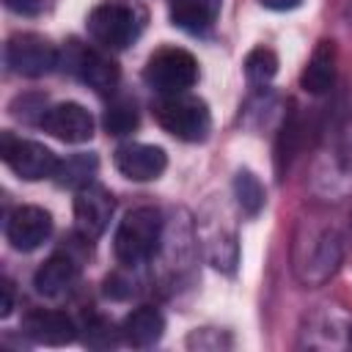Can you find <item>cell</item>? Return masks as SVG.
<instances>
[{
    "mask_svg": "<svg viewBox=\"0 0 352 352\" xmlns=\"http://www.w3.org/2000/svg\"><path fill=\"white\" fill-rule=\"evenodd\" d=\"M14 308V286L8 280L0 283V316H8Z\"/></svg>",
    "mask_w": 352,
    "mask_h": 352,
    "instance_id": "24",
    "label": "cell"
},
{
    "mask_svg": "<svg viewBox=\"0 0 352 352\" xmlns=\"http://www.w3.org/2000/svg\"><path fill=\"white\" fill-rule=\"evenodd\" d=\"M22 333L44 346H63L72 344L77 336L74 322L60 311H30L22 319Z\"/></svg>",
    "mask_w": 352,
    "mask_h": 352,
    "instance_id": "11",
    "label": "cell"
},
{
    "mask_svg": "<svg viewBox=\"0 0 352 352\" xmlns=\"http://www.w3.org/2000/svg\"><path fill=\"white\" fill-rule=\"evenodd\" d=\"M278 74V55L270 47H256L245 58V77L250 85H267Z\"/></svg>",
    "mask_w": 352,
    "mask_h": 352,
    "instance_id": "22",
    "label": "cell"
},
{
    "mask_svg": "<svg viewBox=\"0 0 352 352\" xmlns=\"http://www.w3.org/2000/svg\"><path fill=\"white\" fill-rule=\"evenodd\" d=\"M154 116L168 135H173L176 140H184V143H198L212 129V113H209L206 102L198 96H190V94L162 96L154 104Z\"/></svg>",
    "mask_w": 352,
    "mask_h": 352,
    "instance_id": "3",
    "label": "cell"
},
{
    "mask_svg": "<svg viewBox=\"0 0 352 352\" xmlns=\"http://www.w3.org/2000/svg\"><path fill=\"white\" fill-rule=\"evenodd\" d=\"M82 341L88 346H94V349H107V346H116L118 344V330L110 322H104L99 316H91L85 322V338Z\"/></svg>",
    "mask_w": 352,
    "mask_h": 352,
    "instance_id": "23",
    "label": "cell"
},
{
    "mask_svg": "<svg viewBox=\"0 0 352 352\" xmlns=\"http://www.w3.org/2000/svg\"><path fill=\"white\" fill-rule=\"evenodd\" d=\"M143 80L160 96L187 94V88H192L198 80V60L182 47H162L148 58Z\"/></svg>",
    "mask_w": 352,
    "mask_h": 352,
    "instance_id": "4",
    "label": "cell"
},
{
    "mask_svg": "<svg viewBox=\"0 0 352 352\" xmlns=\"http://www.w3.org/2000/svg\"><path fill=\"white\" fill-rule=\"evenodd\" d=\"M116 201L113 195L99 187V184H88L80 187L74 195V226L80 231L82 239H96L104 234V228L110 226Z\"/></svg>",
    "mask_w": 352,
    "mask_h": 352,
    "instance_id": "7",
    "label": "cell"
},
{
    "mask_svg": "<svg viewBox=\"0 0 352 352\" xmlns=\"http://www.w3.org/2000/svg\"><path fill=\"white\" fill-rule=\"evenodd\" d=\"M6 63L22 77H44L58 66V50L38 33H16L6 44Z\"/></svg>",
    "mask_w": 352,
    "mask_h": 352,
    "instance_id": "6",
    "label": "cell"
},
{
    "mask_svg": "<svg viewBox=\"0 0 352 352\" xmlns=\"http://www.w3.org/2000/svg\"><path fill=\"white\" fill-rule=\"evenodd\" d=\"M264 8H272V11H292L297 8L302 0H258Z\"/></svg>",
    "mask_w": 352,
    "mask_h": 352,
    "instance_id": "26",
    "label": "cell"
},
{
    "mask_svg": "<svg viewBox=\"0 0 352 352\" xmlns=\"http://www.w3.org/2000/svg\"><path fill=\"white\" fill-rule=\"evenodd\" d=\"M44 132L63 143H85L94 138V116L77 102H60L41 116Z\"/></svg>",
    "mask_w": 352,
    "mask_h": 352,
    "instance_id": "9",
    "label": "cell"
},
{
    "mask_svg": "<svg viewBox=\"0 0 352 352\" xmlns=\"http://www.w3.org/2000/svg\"><path fill=\"white\" fill-rule=\"evenodd\" d=\"M165 333V316L154 308V305H140L132 314H126L124 324H121V336L129 346L146 349L154 346Z\"/></svg>",
    "mask_w": 352,
    "mask_h": 352,
    "instance_id": "14",
    "label": "cell"
},
{
    "mask_svg": "<svg viewBox=\"0 0 352 352\" xmlns=\"http://www.w3.org/2000/svg\"><path fill=\"white\" fill-rule=\"evenodd\" d=\"M223 0H170V22L187 33H206L220 16Z\"/></svg>",
    "mask_w": 352,
    "mask_h": 352,
    "instance_id": "15",
    "label": "cell"
},
{
    "mask_svg": "<svg viewBox=\"0 0 352 352\" xmlns=\"http://www.w3.org/2000/svg\"><path fill=\"white\" fill-rule=\"evenodd\" d=\"M297 143H300V116L294 110H289L280 129H278V140H275V173H278V179L286 176V170L294 160Z\"/></svg>",
    "mask_w": 352,
    "mask_h": 352,
    "instance_id": "19",
    "label": "cell"
},
{
    "mask_svg": "<svg viewBox=\"0 0 352 352\" xmlns=\"http://www.w3.org/2000/svg\"><path fill=\"white\" fill-rule=\"evenodd\" d=\"M77 275H80V264L66 253H55L36 270L33 286L41 297H60L74 286Z\"/></svg>",
    "mask_w": 352,
    "mask_h": 352,
    "instance_id": "12",
    "label": "cell"
},
{
    "mask_svg": "<svg viewBox=\"0 0 352 352\" xmlns=\"http://www.w3.org/2000/svg\"><path fill=\"white\" fill-rule=\"evenodd\" d=\"M138 121H140V116H138V107H135L132 99H116V102H110L107 110H104V118H102L107 135H118V138L121 135H129L138 126Z\"/></svg>",
    "mask_w": 352,
    "mask_h": 352,
    "instance_id": "21",
    "label": "cell"
},
{
    "mask_svg": "<svg viewBox=\"0 0 352 352\" xmlns=\"http://www.w3.org/2000/svg\"><path fill=\"white\" fill-rule=\"evenodd\" d=\"M338 261H341L338 236H336L333 231H322L319 239L314 242L311 256L305 258V275H302V278H305L308 283H322V280H327V278L336 272Z\"/></svg>",
    "mask_w": 352,
    "mask_h": 352,
    "instance_id": "17",
    "label": "cell"
},
{
    "mask_svg": "<svg viewBox=\"0 0 352 352\" xmlns=\"http://www.w3.org/2000/svg\"><path fill=\"white\" fill-rule=\"evenodd\" d=\"M96 168H99L96 154H72V157H66V160L58 162V168H55V179H58L60 187L80 190V187L94 184Z\"/></svg>",
    "mask_w": 352,
    "mask_h": 352,
    "instance_id": "18",
    "label": "cell"
},
{
    "mask_svg": "<svg viewBox=\"0 0 352 352\" xmlns=\"http://www.w3.org/2000/svg\"><path fill=\"white\" fill-rule=\"evenodd\" d=\"M234 198H236L239 209L248 217H256L264 209V187H261L258 176L250 173V170H236V176H234Z\"/></svg>",
    "mask_w": 352,
    "mask_h": 352,
    "instance_id": "20",
    "label": "cell"
},
{
    "mask_svg": "<svg viewBox=\"0 0 352 352\" xmlns=\"http://www.w3.org/2000/svg\"><path fill=\"white\" fill-rule=\"evenodd\" d=\"M146 28V8L135 0H104L88 14V33L104 50L129 47Z\"/></svg>",
    "mask_w": 352,
    "mask_h": 352,
    "instance_id": "1",
    "label": "cell"
},
{
    "mask_svg": "<svg viewBox=\"0 0 352 352\" xmlns=\"http://www.w3.org/2000/svg\"><path fill=\"white\" fill-rule=\"evenodd\" d=\"M77 74L82 82H88L96 94H113L118 85V66L113 58H107L99 50H80L74 60Z\"/></svg>",
    "mask_w": 352,
    "mask_h": 352,
    "instance_id": "16",
    "label": "cell"
},
{
    "mask_svg": "<svg viewBox=\"0 0 352 352\" xmlns=\"http://www.w3.org/2000/svg\"><path fill=\"white\" fill-rule=\"evenodd\" d=\"M6 6L11 11H19V14H33L38 8V0H6Z\"/></svg>",
    "mask_w": 352,
    "mask_h": 352,
    "instance_id": "25",
    "label": "cell"
},
{
    "mask_svg": "<svg viewBox=\"0 0 352 352\" xmlns=\"http://www.w3.org/2000/svg\"><path fill=\"white\" fill-rule=\"evenodd\" d=\"M160 242H162V214H160V209L138 206L118 223L113 250H116L118 264L140 267L160 250Z\"/></svg>",
    "mask_w": 352,
    "mask_h": 352,
    "instance_id": "2",
    "label": "cell"
},
{
    "mask_svg": "<svg viewBox=\"0 0 352 352\" xmlns=\"http://www.w3.org/2000/svg\"><path fill=\"white\" fill-rule=\"evenodd\" d=\"M0 157L25 182H38V179L55 176V168L60 162L44 143L25 140V138H16L11 132L0 135Z\"/></svg>",
    "mask_w": 352,
    "mask_h": 352,
    "instance_id": "5",
    "label": "cell"
},
{
    "mask_svg": "<svg viewBox=\"0 0 352 352\" xmlns=\"http://www.w3.org/2000/svg\"><path fill=\"white\" fill-rule=\"evenodd\" d=\"M50 231H52V217L41 206H16L6 223V236H8L11 248H16L22 253L41 248L47 242Z\"/></svg>",
    "mask_w": 352,
    "mask_h": 352,
    "instance_id": "8",
    "label": "cell"
},
{
    "mask_svg": "<svg viewBox=\"0 0 352 352\" xmlns=\"http://www.w3.org/2000/svg\"><path fill=\"white\" fill-rule=\"evenodd\" d=\"M113 162L121 176H126L132 182H151V179L162 176L168 157L160 146H151V143H121L116 148Z\"/></svg>",
    "mask_w": 352,
    "mask_h": 352,
    "instance_id": "10",
    "label": "cell"
},
{
    "mask_svg": "<svg viewBox=\"0 0 352 352\" xmlns=\"http://www.w3.org/2000/svg\"><path fill=\"white\" fill-rule=\"evenodd\" d=\"M349 344H352V330H349Z\"/></svg>",
    "mask_w": 352,
    "mask_h": 352,
    "instance_id": "27",
    "label": "cell"
},
{
    "mask_svg": "<svg viewBox=\"0 0 352 352\" xmlns=\"http://www.w3.org/2000/svg\"><path fill=\"white\" fill-rule=\"evenodd\" d=\"M333 82H336V41L322 38L314 47V52L300 74V85H302V91L319 96V94H327L333 88Z\"/></svg>",
    "mask_w": 352,
    "mask_h": 352,
    "instance_id": "13",
    "label": "cell"
}]
</instances>
